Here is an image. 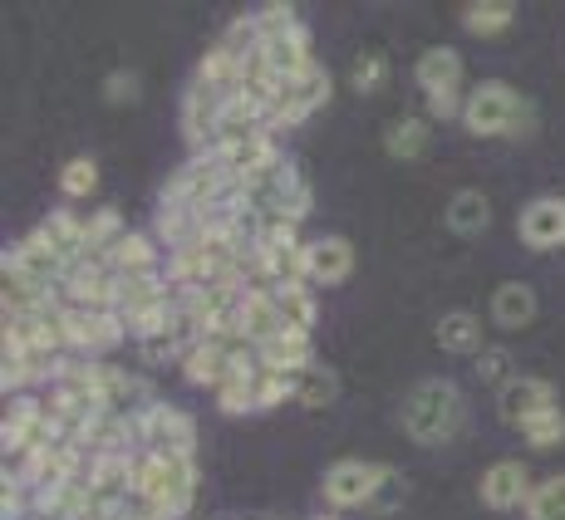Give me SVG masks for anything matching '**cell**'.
I'll list each match as a JSON object with an SVG mask.
<instances>
[{"instance_id":"obj_39","label":"cell","mask_w":565,"mask_h":520,"mask_svg":"<svg viewBox=\"0 0 565 520\" xmlns=\"http://www.w3.org/2000/svg\"><path fill=\"white\" fill-rule=\"evenodd\" d=\"M472 368H477V378H482V383H492V388H507V383H512V378H516L512 354H507V349H497V344H487V349L472 359Z\"/></svg>"},{"instance_id":"obj_36","label":"cell","mask_w":565,"mask_h":520,"mask_svg":"<svg viewBox=\"0 0 565 520\" xmlns=\"http://www.w3.org/2000/svg\"><path fill=\"white\" fill-rule=\"evenodd\" d=\"M350 84L360 94H379L388 84V54L384 50H364V54H354V64H350Z\"/></svg>"},{"instance_id":"obj_31","label":"cell","mask_w":565,"mask_h":520,"mask_svg":"<svg viewBox=\"0 0 565 520\" xmlns=\"http://www.w3.org/2000/svg\"><path fill=\"white\" fill-rule=\"evenodd\" d=\"M516 20V6L512 0H472V6H462V30L467 35H502V30H512Z\"/></svg>"},{"instance_id":"obj_13","label":"cell","mask_w":565,"mask_h":520,"mask_svg":"<svg viewBox=\"0 0 565 520\" xmlns=\"http://www.w3.org/2000/svg\"><path fill=\"white\" fill-rule=\"evenodd\" d=\"M350 275H354V246H350V236L330 231V236H315V241H306V285H315V290H340Z\"/></svg>"},{"instance_id":"obj_42","label":"cell","mask_w":565,"mask_h":520,"mask_svg":"<svg viewBox=\"0 0 565 520\" xmlns=\"http://www.w3.org/2000/svg\"><path fill=\"white\" fill-rule=\"evenodd\" d=\"M423 104H428V118H433V123H448V118H458V123H462L467 94H433V99H423Z\"/></svg>"},{"instance_id":"obj_6","label":"cell","mask_w":565,"mask_h":520,"mask_svg":"<svg viewBox=\"0 0 565 520\" xmlns=\"http://www.w3.org/2000/svg\"><path fill=\"white\" fill-rule=\"evenodd\" d=\"M138 442L153 457H198V422L172 403H148L138 413Z\"/></svg>"},{"instance_id":"obj_5","label":"cell","mask_w":565,"mask_h":520,"mask_svg":"<svg viewBox=\"0 0 565 520\" xmlns=\"http://www.w3.org/2000/svg\"><path fill=\"white\" fill-rule=\"evenodd\" d=\"M521 94L502 79H482L467 89V104H462V128L472 138H512V123L521 113Z\"/></svg>"},{"instance_id":"obj_15","label":"cell","mask_w":565,"mask_h":520,"mask_svg":"<svg viewBox=\"0 0 565 520\" xmlns=\"http://www.w3.org/2000/svg\"><path fill=\"white\" fill-rule=\"evenodd\" d=\"M0 270H20V275L40 280V285H60L64 270H70V260L54 251V246H50L40 231H30V236H20V241L6 251V260H0Z\"/></svg>"},{"instance_id":"obj_37","label":"cell","mask_w":565,"mask_h":520,"mask_svg":"<svg viewBox=\"0 0 565 520\" xmlns=\"http://www.w3.org/2000/svg\"><path fill=\"white\" fill-rule=\"evenodd\" d=\"M521 437H526V447H531V452H551V447H561V442H565V413H561V408H551V413L531 418L526 427H521Z\"/></svg>"},{"instance_id":"obj_3","label":"cell","mask_w":565,"mask_h":520,"mask_svg":"<svg viewBox=\"0 0 565 520\" xmlns=\"http://www.w3.org/2000/svg\"><path fill=\"white\" fill-rule=\"evenodd\" d=\"M330 99H334V74L324 69L320 59H315L306 74H296V79H280L276 104L266 108V133H286V128H300L310 113H320V108L330 104Z\"/></svg>"},{"instance_id":"obj_23","label":"cell","mask_w":565,"mask_h":520,"mask_svg":"<svg viewBox=\"0 0 565 520\" xmlns=\"http://www.w3.org/2000/svg\"><path fill=\"white\" fill-rule=\"evenodd\" d=\"M236 319H242V339L252 344V349H266L270 339H276L280 329H286V319H280L276 300H270V290H246L242 310H236Z\"/></svg>"},{"instance_id":"obj_9","label":"cell","mask_w":565,"mask_h":520,"mask_svg":"<svg viewBox=\"0 0 565 520\" xmlns=\"http://www.w3.org/2000/svg\"><path fill=\"white\" fill-rule=\"evenodd\" d=\"M128 339V324L118 310H70V354L104 359Z\"/></svg>"},{"instance_id":"obj_40","label":"cell","mask_w":565,"mask_h":520,"mask_svg":"<svg viewBox=\"0 0 565 520\" xmlns=\"http://www.w3.org/2000/svg\"><path fill=\"white\" fill-rule=\"evenodd\" d=\"M138 94H143V84H138V74H134V69H114V74L104 79V99L114 104V108L138 104Z\"/></svg>"},{"instance_id":"obj_26","label":"cell","mask_w":565,"mask_h":520,"mask_svg":"<svg viewBox=\"0 0 565 520\" xmlns=\"http://www.w3.org/2000/svg\"><path fill=\"white\" fill-rule=\"evenodd\" d=\"M260 59H266L270 69L280 74V79H296V74H306L310 64H315L310 30L300 25V30H290V35H280V40H266V45H260Z\"/></svg>"},{"instance_id":"obj_4","label":"cell","mask_w":565,"mask_h":520,"mask_svg":"<svg viewBox=\"0 0 565 520\" xmlns=\"http://www.w3.org/2000/svg\"><path fill=\"white\" fill-rule=\"evenodd\" d=\"M388 476V462H364V457H340L320 476V491L330 511H369Z\"/></svg>"},{"instance_id":"obj_34","label":"cell","mask_w":565,"mask_h":520,"mask_svg":"<svg viewBox=\"0 0 565 520\" xmlns=\"http://www.w3.org/2000/svg\"><path fill=\"white\" fill-rule=\"evenodd\" d=\"M296 403V373H276V368H256V413Z\"/></svg>"},{"instance_id":"obj_46","label":"cell","mask_w":565,"mask_h":520,"mask_svg":"<svg viewBox=\"0 0 565 520\" xmlns=\"http://www.w3.org/2000/svg\"><path fill=\"white\" fill-rule=\"evenodd\" d=\"M315 520H340V516H315Z\"/></svg>"},{"instance_id":"obj_21","label":"cell","mask_w":565,"mask_h":520,"mask_svg":"<svg viewBox=\"0 0 565 520\" xmlns=\"http://www.w3.org/2000/svg\"><path fill=\"white\" fill-rule=\"evenodd\" d=\"M433 339L443 344V354L477 359V354L487 349V339H482V314H472V310H448L438 324H433Z\"/></svg>"},{"instance_id":"obj_2","label":"cell","mask_w":565,"mask_h":520,"mask_svg":"<svg viewBox=\"0 0 565 520\" xmlns=\"http://www.w3.org/2000/svg\"><path fill=\"white\" fill-rule=\"evenodd\" d=\"M134 496H143L158 511L182 520L192 511V496H198V457H153V452H138Z\"/></svg>"},{"instance_id":"obj_28","label":"cell","mask_w":565,"mask_h":520,"mask_svg":"<svg viewBox=\"0 0 565 520\" xmlns=\"http://www.w3.org/2000/svg\"><path fill=\"white\" fill-rule=\"evenodd\" d=\"M296 403L310 408V413H324V408H334V403H340V373H334L330 364L315 359L306 373L296 378Z\"/></svg>"},{"instance_id":"obj_22","label":"cell","mask_w":565,"mask_h":520,"mask_svg":"<svg viewBox=\"0 0 565 520\" xmlns=\"http://www.w3.org/2000/svg\"><path fill=\"white\" fill-rule=\"evenodd\" d=\"M260 368H276V373H306V368L315 364V334L306 329H280L276 339L266 344V349H256Z\"/></svg>"},{"instance_id":"obj_18","label":"cell","mask_w":565,"mask_h":520,"mask_svg":"<svg viewBox=\"0 0 565 520\" xmlns=\"http://www.w3.org/2000/svg\"><path fill=\"white\" fill-rule=\"evenodd\" d=\"M182 378H188L192 388H206V393H216V388L226 383V373L236 368L232 359V349L226 344H216V339H202V344H192L188 354H182Z\"/></svg>"},{"instance_id":"obj_25","label":"cell","mask_w":565,"mask_h":520,"mask_svg":"<svg viewBox=\"0 0 565 520\" xmlns=\"http://www.w3.org/2000/svg\"><path fill=\"white\" fill-rule=\"evenodd\" d=\"M452 236H482L492 226V197L482 187H458L448 197V212H443Z\"/></svg>"},{"instance_id":"obj_38","label":"cell","mask_w":565,"mask_h":520,"mask_svg":"<svg viewBox=\"0 0 565 520\" xmlns=\"http://www.w3.org/2000/svg\"><path fill=\"white\" fill-rule=\"evenodd\" d=\"M252 20H256V30H260V45H266V40H280V35H290V30L306 25L296 6H256V10H252Z\"/></svg>"},{"instance_id":"obj_20","label":"cell","mask_w":565,"mask_h":520,"mask_svg":"<svg viewBox=\"0 0 565 520\" xmlns=\"http://www.w3.org/2000/svg\"><path fill=\"white\" fill-rule=\"evenodd\" d=\"M40 236H45V241L54 246V251H60L64 260H84V251H89V216H79L74 207H54L45 221L35 226Z\"/></svg>"},{"instance_id":"obj_35","label":"cell","mask_w":565,"mask_h":520,"mask_svg":"<svg viewBox=\"0 0 565 520\" xmlns=\"http://www.w3.org/2000/svg\"><path fill=\"white\" fill-rule=\"evenodd\" d=\"M526 520H565V472L536 481V491L526 501Z\"/></svg>"},{"instance_id":"obj_11","label":"cell","mask_w":565,"mask_h":520,"mask_svg":"<svg viewBox=\"0 0 565 520\" xmlns=\"http://www.w3.org/2000/svg\"><path fill=\"white\" fill-rule=\"evenodd\" d=\"M551 408H561L556 403V388L546 383V378H536V373H516L507 388H497V418L507 422V427H526L531 418H541V413H551Z\"/></svg>"},{"instance_id":"obj_17","label":"cell","mask_w":565,"mask_h":520,"mask_svg":"<svg viewBox=\"0 0 565 520\" xmlns=\"http://www.w3.org/2000/svg\"><path fill=\"white\" fill-rule=\"evenodd\" d=\"M162 266H168V251L158 246L153 231H128L108 251V270L114 275H162Z\"/></svg>"},{"instance_id":"obj_32","label":"cell","mask_w":565,"mask_h":520,"mask_svg":"<svg viewBox=\"0 0 565 520\" xmlns=\"http://www.w3.org/2000/svg\"><path fill=\"white\" fill-rule=\"evenodd\" d=\"M216 408H222L226 418H246L256 413V368H232L226 373V383L216 388Z\"/></svg>"},{"instance_id":"obj_41","label":"cell","mask_w":565,"mask_h":520,"mask_svg":"<svg viewBox=\"0 0 565 520\" xmlns=\"http://www.w3.org/2000/svg\"><path fill=\"white\" fill-rule=\"evenodd\" d=\"M404 496H408L404 476H398V467H388L384 486H379V496H374V506H369V516H394L398 506H404Z\"/></svg>"},{"instance_id":"obj_16","label":"cell","mask_w":565,"mask_h":520,"mask_svg":"<svg viewBox=\"0 0 565 520\" xmlns=\"http://www.w3.org/2000/svg\"><path fill=\"white\" fill-rule=\"evenodd\" d=\"M413 84L423 89V99H433V94H462V54L448 45H428L413 59Z\"/></svg>"},{"instance_id":"obj_14","label":"cell","mask_w":565,"mask_h":520,"mask_svg":"<svg viewBox=\"0 0 565 520\" xmlns=\"http://www.w3.org/2000/svg\"><path fill=\"white\" fill-rule=\"evenodd\" d=\"M516 236L526 251H556L565 246V197H536L521 207Z\"/></svg>"},{"instance_id":"obj_12","label":"cell","mask_w":565,"mask_h":520,"mask_svg":"<svg viewBox=\"0 0 565 520\" xmlns=\"http://www.w3.org/2000/svg\"><path fill=\"white\" fill-rule=\"evenodd\" d=\"M531 491H536V481H531L526 462H516V457L492 462L482 472V481H477V496H482L487 511H526Z\"/></svg>"},{"instance_id":"obj_43","label":"cell","mask_w":565,"mask_h":520,"mask_svg":"<svg viewBox=\"0 0 565 520\" xmlns=\"http://www.w3.org/2000/svg\"><path fill=\"white\" fill-rule=\"evenodd\" d=\"M138 349H143V359H148V364H182V349H178V339H172V334L138 344Z\"/></svg>"},{"instance_id":"obj_45","label":"cell","mask_w":565,"mask_h":520,"mask_svg":"<svg viewBox=\"0 0 565 520\" xmlns=\"http://www.w3.org/2000/svg\"><path fill=\"white\" fill-rule=\"evenodd\" d=\"M536 133V104H521V113H516V123H512V138H531Z\"/></svg>"},{"instance_id":"obj_33","label":"cell","mask_w":565,"mask_h":520,"mask_svg":"<svg viewBox=\"0 0 565 520\" xmlns=\"http://www.w3.org/2000/svg\"><path fill=\"white\" fill-rule=\"evenodd\" d=\"M60 192L70 202H89L94 192H99V162L94 158H70L60 167Z\"/></svg>"},{"instance_id":"obj_44","label":"cell","mask_w":565,"mask_h":520,"mask_svg":"<svg viewBox=\"0 0 565 520\" xmlns=\"http://www.w3.org/2000/svg\"><path fill=\"white\" fill-rule=\"evenodd\" d=\"M124 520H172V516L158 511V506L143 501V496H128V501H124Z\"/></svg>"},{"instance_id":"obj_24","label":"cell","mask_w":565,"mask_h":520,"mask_svg":"<svg viewBox=\"0 0 565 520\" xmlns=\"http://www.w3.org/2000/svg\"><path fill=\"white\" fill-rule=\"evenodd\" d=\"M433 148V118L428 113H404L384 128V153L394 162H418Z\"/></svg>"},{"instance_id":"obj_7","label":"cell","mask_w":565,"mask_h":520,"mask_svg":"<svg viewBox=\"0 0 565 520\" xmlns=\"http://www.w3.org/2000/svg\"><path fill=\"white\" fill-rule=\"evenodd\" d=\"M226 182H232V172H226L222 158H216V153H192L168 177V187H162V202H182V207H198L202 212V207H212V202L222 197Z\"/></svg>"},{"instance_id":"obj_19","label":"cell","mask_w":565,"mask_h":520,"mask_svg":"<svg viewBox=\"0 0 565 520\" xmlns=\"http://www.w3.org/2000/svg\"><path fill=\"white\" fill-rule=\"evenodd\" d=\"M536 290L526 285V280H507V285H497L492 290V305H487V319L497 324V329H507V334H516V329H526L531 319H536Z\"/></svg>"},{"instance_id":"obj_27","label":"cell","mask_w":565,"mask_h":520,"mask_svg":"<svg viewBox=\"0 0 565 520\" xmlns=\"http://www.w3.org/2000/svg\"><path fill=\"white\" fill-rule=\"evenodd\" d=\"M216 158L226 162V172H232L236 182H246V177H256L266 162H276L280 148H276V133H256V138H246V143H236V148H222Z\"/></svg>"},{"instance_id":"obj_8","label":"cell","mask_w":565,"mask_h":520,"mask_svg":"<svg viewBox=\"0 0 565 520\" xmlns=\"http://www.w3.org/2000/svg\"><path fill=\"white\" fill-rule=\"evenodd\" d=\"M226 94H216L212 84L192 79L188 94H182V138H188L192 153H216V128H222L226 113Z\"/></svg>"},{"instance_id":"obj_10","label":"cell","mask_w":565,"mask_h":520,"mask_svg":"<svg viewBox=\"0 0 565 520\" xmlns=\"http://www.w3.org/2000/svg\"><path fill=\"white\" fill-rule=\"evenodd\" d=\"M60 295L70 310H114L118 275L104 266V260H74L60 280Z\"/></svg>"},{"instance_id":"obj_30","label":"cell","mask_w":565,"mask_h":520,"mask_svg":"<svg viewBox=\"0 0 565 520\" xmlns=\"http://www.w3.org/2000/svg\"><path fill=\"white\" fill-rule=\"evenodd\" d=\"M168 295H172L168 275H118V300H114V310L128 319V314L158 305V300H168Z\"/></svg>"},{"instance_id":"obj_1","label":"cell","mask_w":565,"mask_h":520,"mask_svg":"<svg viewBox=\"0 0 565 520\" xmlns=\"http://www.w3.org/2000/svg\"><path fill=\"white\" fill-rule=\"evenodd\" d=\"M398 422L413 447H448L467 427V398L452 378H418L404 393Z\"/></svg>"},{"instance_id":"obj_29","label":"cell","mask_w":565,"mask_h":520,"mask_svg":"<svg viewBox=\"0 0 565 520\" xmlns=\"http://www.w3.org/2000/svg\"><path fill=\"white\" fill-rule=\"evenodd\" d=\"M270 300H276V310H280V319H286V329L315 334V324H320L315 285H276V290H270Z\"/></svg>"}]
</instances>
